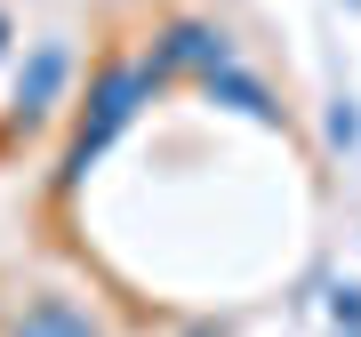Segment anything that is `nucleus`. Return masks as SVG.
I'll use <instances>...</instances> for the list:
<instances>
[{
  "label": "nucleus",
  "instance_id": "nucleus-1",
  "mask_svg": "<svg viewBox=\"0 0 361 337\" xmlns=\"http://www.w3.org/2000/svg\"><path fill=\"white\" fill-rule=\"evenodd\" d=\"M16 337H97V321L80 305H65V298H40L32 313H25V329Z\"/></svg>",
  "mask_w": 361,
  "mask_h": 337
}]
</instances>
